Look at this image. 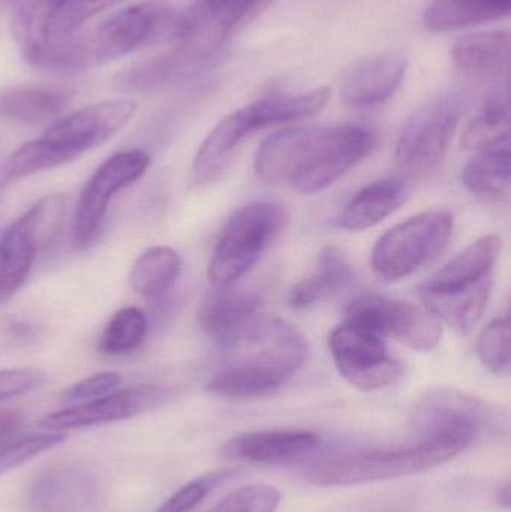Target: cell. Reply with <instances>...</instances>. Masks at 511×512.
I'll list each match as a JSON object with an SVG mask.
<instances>
[{"mask_svg":"<svg viewBox=\"0 0 511 512\" xmlns=\"http://www.w3.org/2000/svg\"><path fill=\"white\" fill-rule=\"evenodd\" d=\"M492 279L494 277H489L477 285L458 291H429L419 288V297L426 310L438 321H444L459 333L467 334L476 327L488 306L494 282Z\"/></svg>","mask_w":511,"mask_h":512,"instance_id":"603a6c76","label":"cell"},{"mask_svg":"<svg viewBox=\"0 0 511 512\" xmlns=\"http://www.w3.org/2000/svg\"><path fill=\"white\" fill-rule=\"evenodd\" d=\"M228 475H230L228 471L212 472V474L203 475V477L185 484L182 489L177 490L171 498H168L161 507L156 508L152 512L194 511Z\"/></svg>","mask_w":511,"mask_h":512,"instance_id":"f35d334b","label":"cell"},{"mask_svg":"<svg viewBox=\"0 0 511 512\" xmlns=\"http://www.w3.org/2000/svg\"><path fill=\"white\" fill-rule=\"evenodd\" d=\"M177 14L164 2H143L105 18L86 35H78L84 69L128 56L138 48L170 38Z\"/></svg>","mask_w":511,"mask_h":512,"instance_id":"5b68a950","label":"cell"},{"mask_svg":"<svg viewBox=\"0 0 511 512\" xmlns=\"http://www.w3.org/2000/svg\"><path fill=\"white\" fill-rule=\"evenodd\" d=\"M497 423V415L485 402L455 388L429 391L411 417L419 441L455 442L467 450Z\"/></svg>","mask_w":511,"mask_h":512,"instance_id":"52a82bcc","label":"cell"},{"mask_svg":"<svg viewBox=\"0 0 511 512\" xmlns=\"http://www.w3.org/2000/svg\"><path fill=\"white\" fill-rule=\"evenodd\" d=\"M254 131L248 105L224 117L198 149L192 165V185L204 186L215 182L227 170L240 141Z\"/></svg>","mask_w":511,"mask_h":512,"instance_id":"ac0fdd59","label":"cell"},{"mask_svg":"<svg viewBox=\"0 0 511 512\" xmlns=\"http://www.w3.org/2000/svg\"><path fill=\"white\" fill-rule=\"evenodd\" d=\"M455 219L449 210H428L387 231L372 251V268L386 280L410 277L434 262L452 239Z\"/></svg>","mask_w":511,"mask_h":512,"instance_id":"277c9868","label":"cell"},{"mask_svg":"<svg viewBox=\"0 0 511 512\" xmlns=\"http://www.w3.org/2000/svg\"><path fill=\"white\" fill-rule=\"evenodd\" d=\"M281 493L267 484L242 487L222 499L209 512H275Z\"/></svg>","mask_w":511,"mask_h":512,"instance_id":"74e56055","label":"cell"},{"mask_svg":"<svg viewBox=\"0 0 511 512\" xmlns=\"http://www.w3.org/2000/svg\"><path fill=\"white\" fill-rule=\"evenodd\" d=\"M65 0H20L12 15V33L24 59L38 65L54 44L53 23Z\"/></svg>","mask_w":511,"mask_h":512,"instance_id":"d4e9b609","label":"cell"},{"mask_svg":"<svg viewBox=\"0 0 511 512\" xmlns=\"http://www.w3.org/2000/svg\"><path fill=\"white\" fill-rule=\"evenodd\" d=\"M510 319L501 316L494 319L477 340V355L489 372L498 376L510 373Z\"/></svg>","mask_w":511,"mask_h":512,"instance_id":"e575fe53","label":"cell"},{"mask_svg":"<svg viewBox=\"0 0 511 512\" xmlns=\"http://www.w3.org/2000/svg\"><path fill=\"white\" fill-rule=\"evenodd\" d=\"M511 490L510 483L504 484L503 487H500L498 490V501L503 505L504 508H510L511 505Z\"/></svg>","mask_w":511,"mask_h":512,"instance_id":"ee69618b","label":"cell"},{"mask_svg":"<svg viewBox=\"0 0 511 512\" xmlns=\"http://www.w3.org/2000/svg\"><path fill=\"white\" fill-rule=\"evenodd\" d=\"M137 111L132 99H113L87 105L54 122L42 137L74 161L87 150L113 138Z\"/></svg>","mask_w":511,"mask_h":512,"instance_id":"7c38bea8","label":"cell"},{"mask_svg":"<svg viewBox=\"0 0 511 512\" xmlns=\"http://www.w3.org/2000/svg\"><path fill=\"white\" fill-rule=\"evenodd\" d=\"M171 399V391L158 385H137L42 418L41 426L54 432L128 420L146 414Z\"/></svg>","mask_w":511,"mask_h":512,"instance_id":"4fadbf2b","label":"cell"},{"mask_svg":"<svg viewBox=\"0 0 511 512\" xmlns=\"http://www.w3.org/2000/svg\"><path fill=\"white\" fill-rule=\"evenodd\" d=\"M71 161L72 159L65 152L57 149L44 137L30 141L21 146L17 152L12 153L0 167V188Z\"/></svg>","mask_w":511,"mask_h":512,"instance_id":"d6a6232c","label":"cell"},{"mask_svg":"<svg viewBox=\"0 0 511 512\" xmlns=\"http://www.w3.org/2000/svg\"><path fill=\"white\" fill-rule=\"evenodd\" d=\"M47 379V373L33 367L0 370V403L42 387Z\"/></svg>","mask_w":511,"mask_h":512,"instance_id":"60d3db41","label":"cell"},{"mask_svg":"<svg viewBox=\"0 0 511 512\" xmlns=\"http://www.w3.org/2000/svg\"><path fill=\"white\" fill-rule=\"evenodd\" d=\"M354 283L356 274L347 256L338 248L327 246L318 256L314 273L290 289L288 304L293 309H308L314 304L333 300L350 291Z\"/></svg>","mask_w":511,"mask_h":512,"instance_id":"44dd1931","label":"cell"},{"mask_svg":"<svg viewBox=\"0 0 511 512\" xmlns=\"http://www.w3.org/2000/svg\"><path fill=\"white\" fill-rule=\"evenodd\" d=\"M66 218V201L63 195H48L35 204L23 221L38 240L41 249L48 248L60 236Z\"/></svg>","mask_w":511,"mask_h":512,"instance_id":"d590c367","label":"cell"},{"mask_svg":"<svg viewBox=\"0 0 511 512\" xmlns=\"http://www.w3.org/2000/svg\"><path fill=\"white\" fill-rule=\"evenodd\" d=\"M330 90L327 87L300 93V95H278L260 99L248 105L255 129L279 123L296 122L317 116L329 102Z\"/></svg>","mask_w":511,"mask_h":512,"instance_id":"f1b7e54d","label":"cell"},{"mask_svg":"<svg viewBox=\"0 0 511 512\" xmlns=\"http://www.w3.org/2000/svg\"><path fill=\"white\" fill-rule=\"evenodd\" d=\"M147 319L137 307H125L113 316L98 343L105 355H120L134 351L146 339Z\"/></svg>","mask_w":511,"mask_h":512,"instance_id":"836d02e7","label":"cell"},{"mask_svg":"<svg viewBox=\"0 0 511 512\" xmlns=\"http://www.w3.org/2000/svg\"><path fill=\"white\" fill-rule=\"evenodd\" d=\"M329 348L336 369L357 390H383L404 378L405 366L390 357L384 337L353 322L330 333Z\"/></svg>","mask_w":511,"mask_h":512,"instance_id":"ba28073f","label":"cell"},{"mask_svg":"<svg viewBox=\"0 0 511 512\" xmlns=\"http://www.w3.org/2000/svg\"><path fill=\"white\" fill-rule=\"evenodd\" d=\"M510 143L482 150L462 173L465 188L486 203H503L510 197Z\"/></svg>","mask_w":511,"mask_h":512,"instance_id":"4316f807","label":"cell"},{"mask_svg":"<svg viewBox=\"0 0 511 512\" xmlns=\"http://www.w3.org/2000/svg\"><path fill=\"white\" fill-rule=\"evenodd\" d=\"M267 2L269 0H200L177 14L170 38L176 47L209 66L234 30L261 11Z\"/></svg>","mask_w":511,"mask_h":512,"instance_id":"9c48e42d","label":"cell"},{"mask_svg":"<svg viewBox=\"0 0 511 512\" xmlns=\"http://www.w3.org/2000/svg\"><path fill=\"white\" fill-rule=\"evenodd\" d=\"M320 444L318 435L312 432H293V430H276V432L248 433L228 442L224 456L240 462L282 463L297 459L311 453Z\"/></svg>","mask_w":511,"mask_h":512,"instance_id":"d6986e66","label":"cell"},{"mask_svg":"<svg viewBox=\"0 0 511 512\" xmlns=\"http://www.w3.org/2000/svg\"><path fill=\"white\" fill-rule=\"evenodd\" d=\"M464 110L459 93L447 92L420 105L402 126L396 165L404 176L423 177L440 165L449 150Z\"/></svg>","mask_w":511,"mask_h":512,"instance_id":"8992f818","label":"cell"},{"mask_svg":"<svg viewBox=\"0 0 511 512\" xmlns=\"http://www.w3.org/2000/svg\"><path fill=\"white\" fill-rule=\"evenodd\" d=\"M510 8L511 0H432L423 21L431 32H452L503 20Z\"/></svg>","mask_w":511,"mask_h":512,"instance_id":"83f0119b","label":"cell"},{"mask_svg":"<svg viewBox=\"0 0 511 512\" xmlns=\"http://www.w3.org/2000/svg\"><path fill=\"white\" fill-rule=\"evenodd\" d=\"M180 268V255L168 246H158L149 249L135 261L129 280L137 294L146 298H158L173 288Z\"/></svg>","mask_w":511,"mask_h":512,"instance_id":"4dcf8cb0","label":"cell"},{"mask_svg":"<svg viewBox=\"0 0 511 512\" xmlns=\"http://www.w3.org/2000/svg\"><path fill=\"white\" fill-rule=\"evenodd\" d=\"M23 421V415L17 411H2L0 412V441L8 438L11 433L20 427Z\"/></svg>","mask_w":511,"mask_h":512,"instance_id":"7bdbcfd3","label":"cell"},{"mask_svg":"<svg viewBox=\"0 0 511 512\" xmlns=\"http://www.w3.org/2000/svg\"><path fill=\"white\" fill-rule=\"evenodd\" d=\"M263 298L254 291L216 286L198 312L201 330L224 349L236 345L261 318Z\"/></svg>","mask_w":511,"mask_h":512,"instance_id":"9a60e30c","label":"cell"},{"mask_svg":"<svg viewBox=\"0 0 511 512\" xmlns=\"http://www.w3.org/2000/svg\"><path fill=\"white\" fill-rule=\"evenodd\" d=\"M66 104V95L54 90L11 87L0 92V119L33 125L59 116Z\"/></svg>","mask_w":511,"mask_h":512,"instance_id":"f546056e","label":"cell"},{"mask_svg":"<svg viewBox=\"0 0 511 512\" xmlns=\"http://www.w3.org/2000/svg\"><path fill=\"white\" fill-rule=\"evenodd\" d=\"M449 441H419L413 447L338 454L315 463L306 480L317 487H350L422 474L464 453Z\"/></svg>","mask_w":511,"mask_h":512,"instance_id":"7a4b0ae2","label":"cell"},{"mask_svg":"<svg viewBox=\"0 0 511 512\" xmlns=\"http://www.w3.org/2000/svg\"><path fill=\"white\" fill-rule=\"evenodd\" d=\"M378 336L395 337L416 351L428 352L441 340L440 321L429 310L401 300L362 295L347 307V319Z\"/></svg>","mask_w":511,"mask_h":512,"instance_id":"8fae6325","label":"cell"},{"mask_svg":"<svg viewBox=\"0 0 511 512\" xmlns=\"http://www.w3.org/2000/svg\"><path fill=\"white\" fill-rule=\"evenodd\" d=\"M510 36L507 30L468 33L456 39L452 59L456 68L470 78L498 77L509 62Z\"/></svg>","mask_w":511,"mask_h":512,"instance_id":"7402d4cb","label":"cell"},{"mask_svg":"<svg viewBox=\"0 0 511 512\" xmlns=\"http://www.w3.org/2000/svg\"><path fill=\"white\" fill-rule=\"evenodd\" d=\"M291 376L272 367L245 360H233L207 385V391L230 400L257 399L281 390Z\"/></svg>","mask_w":511,"mask_h":512,"instance_id":"cb8c5ba5","label":"cell"},{"mask_svg":"<svg viewBox=\"0 0 511 512\" xmlns=\"http://www.w3.org/2000/svg\"><path fill=\"white\" fill-rule=\"evenodd\" d=\"M407 69L408 57L404 51H383L365 57L345 74L339 89L341 101L353 108L381 104L395 95Z\"/></svg>","mask_w":511,"mask_h":512,"instance_id":"2e32d148","label":"cell"},{"mask_svg":"<svg viewBox=\"0 0 511 512\" xmlns=\"http://www.w3.org/2000/svg\"><path fill=\"white\" fill-rule=\"evenodd\" d=\"M66 436L60 432L30 435L9 444L0 445V475L18 468L23 463L38 457L39 454L63 444Z\"/></svg>","mask_w":511,"mask_h":512,"instance_id":"8d00e7d4","label":"cell"},{"mask_svg":"<svg viewBox=\"0 0 511 512\" xmlns=\"http://www.w3.org/2000/svg\"><path fill=\"white\" fill-rule=\"evenodd\" d=\"M122 0H65L53 23L54 39L72 35L87 20Z\"/></svg>","mask_w":511,"mask_h":512,"instance_id":"ab89813d","label":"cell"},{"mask_svg":"<svg viewBox=\"0 0 511 512\" xmlns=\"http://www.w3.org/2000/svg\"><path fill=\"white\" fill-rule=\"evenodd\" d=\"M122 378L116 372H101L89 378L81 379L77 384L69 387L62 394L65 402H90V400L99 399L114 393L119 387Z\"/></svg>","mask_w":511,"mask_h":512,"instance_id":"b9f144b4","label":"cell"},{"mask_svg":"<svg viewBox=\"0 0 511 512\" xmlns=\"http://www.w3.org/2000/svg\"><path fill=\"white\" fill-rule=\"evenodd\" d=\"M288 224L285 206L251 201L231 215L216 243L207 274L216 286L242 279L281 236Z\"/></svg>","mask_w":511,"mask_h":512,"instance_id":"3957f363","label":"cell"},{"mask_svg":"<svg viewBox=\"0 0 511 512\" xmlns=\"http://www.w3.org/2000/svg\"><path fill=\"white\" fill-rule=\"evenodd\" d=\"M377 144V135L362 125L297 128L276 132L270 161L299 194H318L353 170Z\"/></svg>","mask_w":511,"mask_h":512,"instance_id":"6da1fadb","label":"cell"},{"mask_svg":"<svg viewBox=\"0 0 511 512\" xmlns=\"http://www.w3.org/2000/svg\"><path fill=\"white\" fill-rule=\"evenodd\" d=\"M39 251L41 246L23 218L6 228L0 240V306L26 282Z\"/></svg>","mask_w":511,"mask_h":512,"instance_id":"484cf974","label":"cell"},{"mask_svg":"<svg viewBox=\"0 0 511 512\" xmlns=\"http://www.w3.org/2000/svg\"><path fill=\"white\" fill-rule=\"evenodd\" d=\"M102 498L98 475L84 465L63 463L39 472L26 493L30 512H90Z\"/></svg>","mask_w":511,"mask_h":512,"instance_id":"5bb4252c","label":"cell"},{"mask_svg":"<svg viewBox=\"0 0 511 512\" xmlns=\"http://www.w3.org/2000/svg\"><path fill=\"white\" fill-rule=\"evenodd\" d=\"M413 179L399 174L377 180L360 189L344 207L336 225L342 230L362 231L383 222L404 206L413 194Z\"/></svg>","mask_w":511,"mask_h":512,"instance_id":"e0dca14e","label":"cell"},{"mask_svg":"<svg viewBox=\"0 0 511 512\" xmlns=\"http://www.w3.org/2000/svg\"><path fill=\"white\" fill-rule=\"evenodd\" d=\"M503 249L501 237L491 234L468 246L450 259L440 271L429 277L419 288L429 291H458L489 279Z\"/></svg>","mask_w":511,"mask_h":512,"instance_id":"ffe728a7","label":"cell"},{"mask_svg":"<svg viewBox=\"0 0 511 512\" xmlns=\"http://www.w3.org/2000/svg\"><path fill=\"white\" fill-rule=\"evenodd\" d=\"M150 162L152 159L144 150H129L111 156L93 173L75 210L72 224V245L75 249L89 248L98 236L114 195L138 182L146 174Z\"/></svg>","mask_w":511,"mask_h":512,"instance_id":"30bf717a","label":"cell"},{"mask_svg":"<svg viewBox=\"0 0 511 512\" xmlns=\"http://www.w3.org/2000/svg\"><path fill=\"white\" fill-rule=\"evenodd\" d=\"M510 111L506 96L492 95L462 135V147L467 150L492 149L509 143Z\"/></svg>","mask_w":511,"mask_h":512,"instance_id":"1f68e13d","label":"cell"}]
</instances>
